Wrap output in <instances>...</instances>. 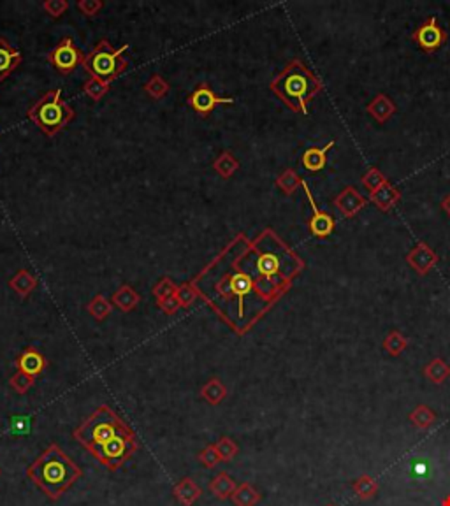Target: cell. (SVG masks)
I'll use <instances>...</instances> for the list:
<instances>
[{
	"label": "cell",
	"instance_id": "5bb4252c",
	"mask_svg": "<svg viewBox=\"0 0 450 506\" xmlns=\"http://www.w3.org/2000/svg\"><path fill=\"white\" fill-rule=\"evenodd\" d=\"M172 496L182 506H194L196 501L203 496V490L192 478L185 476L172 487Z\"/></svg>",
	"mask_w": 450,
	"mask_h": 506
},
{
	"label": "cell",
	"instance_id": "f546056e",
	"mask_svg": "<svg viewBox=\"0 0 450 506\" xmlns=\"http://www.w3.org/2000/svg\"><path fill=\"white\" fill-rule=\"evenodd\" d=\"M276 183H278V186L285 193H292L294 190H296L297 186L301 185L302 179L300 178V176H297V172L292 171V169H287L285 172H282V174H280L278 181H276Z\"/></svg>",
	"mask_w": 450,
	"mask_h": 506
},
{
	"label": "cell",
	"instance_id": "52a82bcc",
	"mask_svg": "<svg viewBox=\"0 0 450 506\" xmlns=\"http://www.w3.org/2000/svg\"><path fill=\"white\" fill-rule=\"evenodd\" d=\"M49 62H52L60 73L69 74L79 64L85 62V59H83V53L74 46L73 39L67 37L53 49L52 55H49Z\"/></svg>",
	"mask_w": 450,
	"mask_h": 506
},
{
	"label": "cell",
	"instance_id": "8992f818",
	"mask_svg": "<svg viewBox=\"0 0 450 506\" xmlns=\"http://www.w3.org/2000/svg\"><path fill=\"white\" fill-rule=\"evenodd\" d=\"M412 39L417 42V46H419L422 52L434 53L447 42L449 34L440 27L438 18L431 16L430 20L424 21L422 25H419V27L413 30Z\"/></svg>",
	"mask_w": 450,
	"mask_h": 506
},
{
	"label": "cell",
	"instance_id": "603a6c76",
	"mask_svg": "<svg viewBox=\"0 0 450 506\" xmlns=\"http://www.w3.org/2000/svg\"><path fill=\"white\" fill-rule=\"evenodd\" d=\"M381 348H384L389 355H392V357H399V355L408 348V337L401 335L399 331H391L385 336Z\"/></svg>",
	"mask_w": 450,
	"mask_h": 506
},
{
	"label": "cell",
	"instance_id": "7402d4cb",
	"mask_svg": "<svg viewBox=\"0 0 450 506\" xmlns=\"http://www.w3.org/2000/svg\"><path fill=\"white\" fill-rule=\"evenodd\" d=\"M410 422L417 427V429H430L434 422H437V414L431 410L427 404H419L412 410V414L408 415Z\"/></svg>",
	"mask_w": 450,
	"mask_h": 506
},
{
	"label": "cell",
	"instance_id": "30bf717a",
	"mask_svg": "<svg viewBox=\"0 0 450 506\" xmlns=\"http://www.w3.org/2000/svg\"><path fill=\"white\" fill-rule=\"evenodd\" d=\"M333 204L340 210V213L343 215L345 218H352L368 204V199H366L357 188H354V186H345V188L338 193L336 199L333 200Z\"/></svg>",
	"mask_w": 450,
	"mask_h": 506
},
{
	"label": "cell",
	"instance_id": "3957f363",
	"mask_svg": "<svg viewBox=\"0 0 450 506\" xmlns=\"http://www.w3.org/2000/svg\"><path fill=\"white\" fill-rule=\"evenodd\" d=\"M269 88L292 111L309 114L308 102L313 99L315 93L322 90V83L313 76L312 71H308V67L301 60H292L282 71V74L273 80Z\"/></svg>",
	"mask_w": 450,
	"mask_h": 506
},
{
	"label": "cell",
	"instance_id": "4fadbf2b",
	"mask_svg": "<svg viewBox=\"0 0 450 506\" xmlns=\"http://www.w3.org/2000/svg\"><path fill=\"white\" fill-rule=\"evenodd\" d=\"M369 200L375 204L378 210L384 211V213H389V211L401 200V192H399L391 181H385L377 192L369 193Z\"/></svg>",
	"mask_w": 450,
	"mask_h": 506
},
{
	"label": "cell",
	"instance_id": "8fae6325",
	"mask_svg": "<svg viewBox=\"0 0 450 506\" xmlns=\"http://www.w3.org/2000/svg\"><path fill=\"white\" fill-rule=\"evenodd\" d=\"M189 102L197 113L203 114V116H208V114L215 109L217 104H232L234 99H222V97L215 95L206 85H201L199 88L190 95Z\"/></svg>",
	"mask_w": 450,
	"mask_h": 506
},
{
	"label": "cell",
	"instance_id": "7a4b0ae2",
	"mask_svg": "<svg viewBox=\"0 0 450 506\" xmlns=\"http://www.w3.org/2000/svg\"><path fill=\"white\" fill-rule=\"evenodd\" d=\"M81 476L83 469L57 443L27 468V478L52 501H59Z\"/></svg>",
	"mask_w": 450,
	"mask_h": 506
},
{
	"label": "cell",
	"instance_id": "6da1fadb",
	"mask_svg": "<svg viewBox=\"0 0 450 506\" xmlns=\"http://www.w3.org/2000/svg\"><path fill=\"white\" fill-rule=\"evenodd\" d=\"M73 436L107 471L120 469L138 450L134 430L106 404L79 423Z\"/></svg>",
	"mask_w": 450,
	"mask_h": 506
},
{
	"label": "cell",
	"instance_id": "d6986e66",
	"mask_svg": "<svg viewBox=\"0 0 450 506\" xmlns=\"http://www.w3.org/2000/svg\"><path fill=\"white\" fill-rule=\"evenodd\" d=\"M230 500H232L234 506H257L261 503L262 496L251 483L243 482L236 487Z\"/></svg>",
	"mask_w": 450,
	"mask_h": 506
},
{
	"label": "cell",
	"instance_id": "836d02e7",
	"mask_svg": "<svg viewBox=\"0 0 450 506\" xmlns=\"http://www.w3.org/2000/svg\"><path fill=\"white\" fill-rule=\"evenodd\" d=\"M215 166H217V169L222 172V174L229 176V174H232L234 171H236L237 162L232 159V157L229 155V153H225V155L222 157V160H218V162L215 164Z\"/></svg>",
	"mask_w": 450,
	"mask_h": 506
},
{
	"label": "cell",
	"instance_id": "44dd1931",
	"mask_svg": "<svg viewBox=\"0 0 450 506\" xmlns=\"http://www.w3.org/2000/svg\"><path fill=\"white\" fill-rule=\"evenodd\" d=\"M201 396H203L204 401H208V403L211 404V406H217V404H220L222 401L225 399L227 396V389L224 383L220 382L218 378H211L210 382L206 383V385L201 389Z\"/></svg>",
	"mask_w": 450,
	"mask_h": 506
},
{
	"label": "cell",
	"instance_id": "484cf974",
	"mask_svg": "<svg viewBox=\"0 0 450 506\" xmlns=\"http://www.w3.org/2000/svg\"><path fill=\"white\" fill-rule=\"evenodd\" d=\"M257 267H259V272H261L266 279H269L271 276H275L276 272L280 271L278 257L273 253H264L261 258H259Z\"/></svg>",
	"mask_w": 450,
	"mask_h": 506
},
{
	"label": "cell",
	"instance_id": "f1b7e54d",
	"mask_svg": "<svg viewBox=\"0 0 450 506\" xmlns=\"http://www.w3.org/2000/svg\"><path fill=\"white\" fill-rule=\"evenodd\" d=\"M215 445H217L218 454H220L222 461L224 462H230L237 454H239V447H237L236 441L230 440L229 436H222Z\"/></svg>",
	"mask_w": 450,
	"mask_h": 506
},
{
	"label": "cell",
	"instance_id": "9c48e42d",
	"mask_svg": "<svg viewBox=\"0 0 450 506\" xmlns=\"http://www.w3.org/2000/svg\"><path fill=\"white\" fill-rule=\"evenodd\" d=\"M438 260H440V258H438L437 252L424 241L417 243V245L410 250L408 255H406V262H408L413 271L420 276H426L431 269L437 267Z\"/></svg>",
	"mask_w": 450,
	"mask_h": 506
},
{
	"label": "cell",
	"instance_id": "ffe728a7",
	"mask_svg": "<svg viewBox=\"0 0 450 506\" xmlns=\"http://www.w3.org/2000/svg\"><path fill=\"white\" fill-rule=\"evenodd\" d=\"M424 376H426L431 383L442 385V383H445L450 378L449 362H445L442 357L433 359V361H430L424 366Z\"/></svg>",
	"mask_w": 450,
	"mask_h": 506
},
{
	"label": "cell",
	"instance_id": "cb8c5ba5",
	"mask_svg": "<svg viewBox=\"0 0 450 506\" xmlns=\"http://www.w3.org/2000/svg\"><path fill=\"white\" fill-rule=\"evenodd\" d=\"M352 487H354L355 494H357V498H361V500H372L378 493L377 480L369 475L359 476V478L352 483Z\"/></svg>",
	"mask_w": 450,
	"mask_h": 506
},
{
	"label": "cell",
	"instance_id": "4316f807",
	"mask_svg": "<svg viewBox=\"0 0 450 506\" xmlns=\"http://www.w3.org/2000/svg\"><path fill=\"white\" fill-rule=\"evenodd\" d=\"M385 181H389L387 176H385L384 172H381L380 169H377V167L369 169V171L366 172V174L361 178V183L366 186V188L369 190V193L377 192V190L380 188V186L384 185Z\"/></svg>",
	"mask_w": 450,
	"mask_h": 506
},
{
	"label": "cell",
	"instance_id": "74e56055",
	"mask_svg": "<svg viewBox=\"0 0 450 506\" xmlns=\"http://www.w3.org/2000/svg\"><path fill=\"white\" fill-rule=\"evenodd\" d=\"M442 506H450V496H447L444 501H442Z\"/></svg>",
	"mask_w": 450,
	"mask_h": 506
},
{
	"label": "cell",
	"instance_id": "d4e9b609",
	"mask_svg": "<svg viewBox=\"0 0 450 506\" xmlns=\"http://www.w3.org/2000/svg\"><path fill=\"white\" fill-rule=\"evenodd\" d=\"M197 461H199L201 466L206 469L217 468V466L222 462V457H220V454H218L217 445L215 443L206 445V447L199 452V455H197Z\"/></svg>",
	"mask_w": 450,
	"mask_h": 506
},
{
	"label": "cell",
	"instance_id": "d6a6232c",
	"mask_svg": "<svg viewBox=\"0 0 450 506\" xmlns=\"http://www.w3.org/2000/svg\"><path fill=\"white\" fill-rule=\"evenodd\" d=\"M107 90H109V83H106V81L102 80H97V78H92V81H88V83L85 85V92L95 100H99Z\"/></svg>",
	"mask_w": 450,
	"mask_h": 506
},
{
	"label": "cell",
	"instance_id": "277c9868",
	"mask_svg": "<svg viewBox=\"0 0 450 506\" xmlns=\"http://www.w3.org/2000/svg\"><path fill=\"white\" fill-rule=\"evenodd\" d=\"M74 116V111L69 104L62 100V90L48 92L39 99L28 111V118L41 127L45 134L53 135L62 131Z\"/></svg>",
	"mask_w": 450,
	"mask_h": 506
},
{
	"label": "cell",
	"instance_id": "83f0119b",
	"mask_svg": "<svg viewBox=\"0 0 450 506\" xmlns=\"http://www.w3.org/2000/svg\"><path fill=\"white\" fill-rule=\"evenodd\" d=\"M113 301L122 311H131L132 308H134L136 304H138L139 297H138V294L132 292L131 289H127V287H125V289H122L120 292L114 294Z\"/></svg>",
	"mask_w": 450,
	"mask_h": 506
},
{
	"label": "cell",
	"instance_id": "ac0fdd59",
	"mask_svg": "<svg viewBox=\"0 0 450 506\" xmlns=\"http://www.w3.org/2000/svg\"><path fill=\"white\" fill-rule=\"evenodd\" d=\"M236 482H234L232 476L229 473L222 471L215 476L213 480L210 482V493L213 494L215 500L218 501H225L232 496V493L236 490Z\"/></svg>",
	"mask_w": 450,
	"mask_h": 506
},
{
	"label": "cell",
	"instance_id": "ba28073f",
	"mask_svg": "<svg viewBox=\"0 0 450 506\" xmlns=\"http://www.w3.org/2000/svg\"><path fill=\"white\" fill-rule=\"evenodd\" d=\"M301 186L304 188L306 197H308V203H309V206H312V211H313L312 218H309V222H308L309 232H312L315 238H329V236L334 232V225H336L334 224V218L331 217L329 213H324V211L319 210V206H316L315 199H313L312 192H309V188H308V183H306L304 179H302Z\"/></svg>",
	"mask_w": 450,
	"mask_h": 506
},
{
	"label": "cell",
	"instance_id": "d590c367",
	"mask_svg": "<svg viewBox=\"0 0 450 506\" xmlns=\"http://www.w3.org/2000/svg\"><path fill=\"white\" fill-rule=\"evenodd\" d=\"M45 7H46V9H48V11L55 9V11H53V16H59V14L62 13V11H66L67 2H46Z\"/></svg>",
	"mask_w": 450,
	"mask_h": 506
},
{
	"label": "cell",
	"instance_id": "4dcf8cb0",
	"mask_svg": "<svg viewBox=\"0 0 450 506\" xmlns=\"http://www.w3.org/2000/svg\"><path fill=\"white\" fill-rule=\"evenodd\" d=\"M9 385L13 387L18 394H25L32 385H34V376L27 375V373L18 371L16 375L9 380Z\"/></svg>",
	"mask_w": 450,
	"mask_h": 506
},
{
	"label": "cell",
	"instance_id": "e0dca14e",
	"mask_svg": "<svg viewBox=\"0 0 450 506\" xmlns=\"http://www.w3.org/2000/svg\"><path fill=\"white\" fill-rule=\"evenodd\" d=\"M21 62V53L14 49L6 39L0 37V80L9 76L14 67Z\"/></svg>",
	"mask_w": 450,
	"mask_h": 506
},
{
	"label": "cell",
	"instance_id": "9a60e30c",
	"mask_svg": "<svg viewBox=\"0 0 450 506\" xmlns=\"http://www.w3.org/2000/svg\"><path fill=\"white\" fill-rule=\"evenodd\" d=\"M396 104L392 102V99L385 93H378L375 99L366 106V111L373 116V120L378 121V124H385L392 114L396 113Z\"/></svg>",
	"mask_w": 450,
	"mask_h": 506
},
{
	"label": "cell",
	"instance_id": "1f68e13d",
	"mask_svg": "<svg viewBox=\"0 0 450 506\" xmlns=\"http://www.w3.org/2000/svg\"><path fill=\"white\" fill-rule=\"evenodd\" d=\"M88 310H90V313H92L93 317L97 318V320H102V318H106L107 315L111 313L109 303H107V301L104 299V297H100V296L95 297V299H93L92 303H90Z\"/></svg>",
	"mask_w": 450,
	"mask_h": 506
},
{
	"label": "cell",
	"instance_id": "f35d334b",
	"mask_svg": "<svg viewBox=\"0 0 450 506\" xmlns=\"http://www.w3.org/2000/svg\"><path fill=\"white\" fill-rule=\"evenodd\" d=\"M0 475H2V469H0Z\"/></svg>",
	"mask_w": 450,
	"mask_h": 506
},
{
	"label": "cell",
	"instance_id": "7c38bea8",
	"mask_svg": "<svg viewBox=\"0 0 450 506\" xmlns=\"http://www.w3.org/2000/svg\"><path fill=\"white\" fill-rule=\"evenodd\" d=\"M16 368L18 371L27 373L30 376H39L46 369V359L41 351H37L35 348L28 347L18 355L16 359Z\"/></svg>",
	"mask_w": 450,
	"mask_h": 506
},
{
	"label": "cell",
	"instance_id": "5b68a950",
	"mask_svg": "<svg viewBox=\"0 0 450 506\" xmlns=\"http://www.w3.org/2000/svg\"><path fill=\"white\" fill-rule=\"evenodd\" d=\"M127 49V44L122 46L120 49H113L109 42L100 41L99 46H97L88 56H85L83 66H85L86 73L92 74L93 78L109 83L118 74L124 73V69L127 67V62H125L124 56H122Z\"/></svg>",
	"mask_w": 450,
	"mask_h": 506
},
{
	"label": "cell",
	"instance_id": "8d00e7d4",
	"mask_svg": "<svg viewBox=\"0 0 450 506\" xmlns=\"http://www.w3.org/2000/svg\"><path fill=\"white\" fill-rule=\"evenodd\" d=\"M442 210L447 213V217H450V193H447V195L442 199Z\"/></svg>",
	"mask_w": 450,
	"mask_h": 506
},
{
	"label": "cell",
	"instance_id": "2e32d148",
	"mask_svg": "<svg viewBox=\"0 0 450 506\" xmlns=\"http://www.w3.org/2000/svg\"><path fill=\"white\" fill-rule=\"evenodd\" d=\"M334 146V141H329L322 148H308L301 157V162L306 171L309 172H319L326 167L327 164V153Z\"/></svg>",
	"mask_w": 450,
	"mask_h": 506
},
{
	"label": "cell",
	"instance_id": "e575fe53",
	"mask_svg": "<svg viewBox=\"0 0 450 506\" xmlns=\"http://www.w3.org/2000/svg\"><path fill=\"white\" fill-rule=\"evenodd\" d=\"M158 306H160L165 313L171 315L179 308V301L176 296H169V297H164V299L158 301Z\"/></svg>",
	"mask_w": 450,
	"mask_h": 506
}]
</instances>
